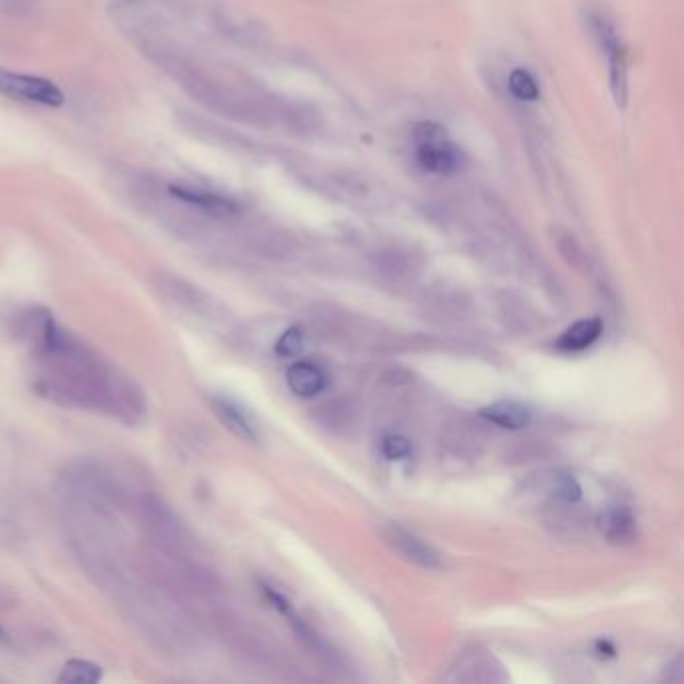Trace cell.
I'll return each instance as SVG.
<instances>
[{
  "label": "cell",
  "mask_w": 684,
  "mask_h": 684,
  "mask_svg": "<svg viewBox=\"0 0 684 684\" xmlns=\"http://www.w3.org/2000/svg\"><path fill=\"white\" fill-rule=\"evenodd\" d=\"M414 155L418 165L432 175L450 177L462 167V151L450 139L448 131L432 121H422L414 127Z\"/></svg>",
  "instance_id": "obj_1"
},
{
  "label": "cell",
  "mask_w": 684,
  "mask_h": 684,
  "mask_svg": "<svg viewBox=\"0 0 684 684\" xmlns=\"http://www.w3.org/2000/svg\"><path fill=\"white\" fill-rule=\"evenodd\" d=\"M586 19L602 55L606 57L610 93L614 97V103L616 107L624 109L626 99H628V69H626V53H624L620 33L614 21L606 17L602 11H588Z\"/></svg>",
  "instance_id": "obj_2"
},
{
  "label": "cell",
  "mask_w": 684,
  "mask_h": 684,
  "mask_svg": "<svg viewBox=\"0 0 684 684\" xmlns=\"http://www.w3.org/2000/svg\"><path fill=\"white\" fill-rule=\"evenodd\" d=\"M0 95L45 107H61L65 103L63 91L53 81L5 69H0Z\"/></svg>",
  "instance_id": "obj_3"
},
{
  "label": "cell",
  "mask_w": 684,
  "mask_h": 684,
  "mask_svg": "<svg viewBox=\"0 0 684 684\" xmlns=\"http://www.w3.org/2000/svg\"><path fill=\"white\" fill-rule=\"evenodd\" d=\"M386 542L400 554L404 556L408 562L434 570L442 566V558L438 554L436 548H432L428 542H424L422 538H418L416 534L408 532L406 528L398 526V524H388L382 530Z\"/></svg>",
  "instance_id": "obj_4"
},
{
  "label": "cell",
  "mask_w": 684,
  "mask_h": 684,
  "mask_svg": "<svg viewBox=\"0 0 684 684\" xmlns=\"http://www.w3.org/2000/svg\"><path fill=\"white\" fill-rule=\"evenodd\" d=\"M213 410L217 418L223 422V426L233 432L237 438L245 442H259V426L253 418V414L243 408L237 400L227 396L213 398Z\"/></svg>",
  "instance_id": "obj_5"
},
{
  "label": "cell",
  "mask_w": 684,
  "mask_h": 684,
  "mask_svg": "<svg viewBox=\"0 0 684 684\" xmlns=\"http://www.w3.org/2000/svg\"><path fill=\"white\" fill-rule=\"evenodd\" d=\"M289 390L299 398H313L323 392L327 378L321 372V368L309 364V362H297L293 364L285 374Z\"/></svg>",
  "instance_id": "obj_6"
},
{
  "label": "cell",
  "mask_w": 684,
  "mask_h": 684,
  "mask_svg": "<svg viewBox=\"0 0 684 684\" xmlns=\"http://www.w3.org/2000/svg\"><path fill=\"white\" fill-rule=\"evenodd\" d=\"M480 416L504 430H522L532 420V412L524 404L512 400H502L492 406H486L480 410Z\"/></svg>",
  "instance_id": "obj_7"
},
{
  "label": "cell",
  "mask_w": 684,
  "mask_h": 684,
  "mask_svg": "<svg viewBox=\"0 0 684 684\" xmlns=\"http://www.w3.org/2000/svg\"><path fill=\"white\" fill-rule=\"evenodd\" d=\"M602 335V321L598 317L580 319L572 323L556 341V348L562 352H582L590 348Z\"/></svg>",
  "instance_id": "obj_8"
},
{
  "label": "cell",
  "mask_w": 684,
  "mask_h": 684,
  "mask_svg": "<svg viewBox=\"0 0 684 684\" xmlns=\"http://www.w3.org/2000/svg\"><path fill=\"white\" fill-rule=\"evenodd\" d=\"M173 197L189 203V205H195L199 207L201 211L209 213V215H215V217H225V215H233L237 211V205L235 201L223 197V195H217V193H209V191H193V189H185V187H171L169 189Z\"/></svg>",
  "instance_id": "obj_9"
},
{
  "label": "cell",
  "mask_w": 684,
  "mask_h": 684,
  "mask_svg": "<svg viewBox=\"0 0 684 684\" xmlns=\"http://www.w3.org/2000/svg\"><path fill=\"white\" fill-rule=\"evenodd\" d=\"M602 534L612 544H630L636 538V522L628 508H612L600 518Z\"/></svg>",
  "instance_id": "obj_10"
},
{
  "label": "cell",
  "mask_w": 684,
  "mask_h": 684,
  "mask_svg": "<svg viewBox=\"0 0 684 684\" xmlns=\"http://www.w3.org/2000/svg\"><path fill=\"white\" fill-rule=\"evenodd\" d=\"M103 670L99 664L91 662V660H83V658H73L65 664L59 682H67V684H93L97 680H101Z\"/></svg>",
  "instance_id": "obj_11"
},
{
  "label": "cell",
  "mask_w": 684,
  "mask_h": 684,
  "mask_svg": "<svg viewBox=\"0 0 684 684\" xmlns=\"http://www.w3.org/2000/svg\"><path fill=\"white\" fill-rule=\"evenodd\" d=\"M508 89L518 101H524V103H534L540 99V87L536 79L532 77V73H528L526 69H514L510 73Z\"/></svg>",
  "instance_id": "obj_12"
},
{
  "label": "cell",
  "mask_w": 684,
  "mask_h": 684,
  "mask_svg": "<svg viewBox=\"0 0 684 684\" xmlns=\"http://www.w3.org/2000/svg\"><path fill=\"white\" fill-rule=\"evenodd\" d=\"M303 350V329L301 327H289L283 331V335L277 339L275 354L281 358H295Z\"/></svg>",
  "instance_id": "obj_13"
},
{
  "label": "cell",
  "mask_w": 684,
  "mask_h": 684,
  "mask_svg": "<svg viewBox=\"0 0 684 684\" xmlns=\"http://www.w3.org/2000/svg\"><path fill=\"white\" fill-rule=\"evenodd\" d=\"M412 444L408 442V438L400 436V434H390L382 440V454L388 460H402L410 454Z\"/></svg>",
  "instance_id": "obj_14"
},
{
  "label": "cell",
  "mask_w": 684,
  "mask_h": 684,
  "mask_svg": "<svg viewBox=\"0 0 684 684\" xmlns=\"http://www.w3.org/2000/svg\"><path fill=\"white\" fill-rule=\"evenodd\" d=\"M556 492L558 496H562L568 502H576L580 498V486L576 484V480H572L570 476H562L556 484Z\"/></svg>",
  "instance_id": "obj_15"
},
{
  "label": "cell",
  "mask_w": 684,
  "mask_h": 684,
  "mask_svg": "<svg viewBox=\"0 0 684 684\" xmlns=\"http://www.w3.org/2000/svg\"><path fill=\"white\" fill-rule=\"evenodd\" d=\"M0 638H3V630H0Z\"/></svg>",
  "instance_id": "obj_16"
}]
</instances>
